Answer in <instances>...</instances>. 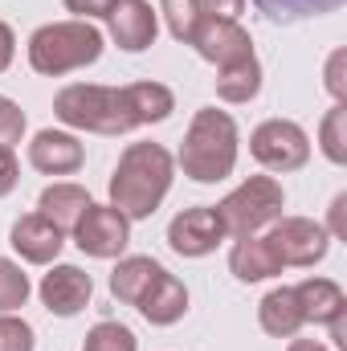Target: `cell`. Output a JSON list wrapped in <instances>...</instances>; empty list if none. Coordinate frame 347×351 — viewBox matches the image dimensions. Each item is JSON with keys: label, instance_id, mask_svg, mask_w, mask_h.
<instances>
[{"label": "cell", "instance_id": "6da1fadb", "mask_svg": "<svg viewBox=\"0 0 347 351\" xmlns=\"http://www.w3.org/2000/svg\"><path fill=\"white\" fill-rule=\"evenodd\" d=\"M176 160L160 143H131L110 176V204L127 221H147L172 192Z\"/></svg>", "mask_w": 347, "mask_h": 351}, {"label": "cell", "instance_id": "7a4b0ae2", "mask_svg": "<svg viewBox=\"0 0 347 351\" xmlns=\"http://www.w3.org/2000/svg\"><path fill=\"white\" fill-rule=\"evenodd\" d=\"M237 123L233 114L217 110V106H200L184 131V147H180V168L196 184H221L225 176L237 168Z\"/></svg>", "mask_w": 347, "mask_h": 351}, {"label": "cell", "instance_id": "3957f363", "mask_svg": "<svg viewBox=\"0 0 347 351\" xmlns=\"http://www.w3.org/2000/svg\"><path fill=\"white\" fill-rule=\"evenodd\" d=\"M102 58V33L90 21H49L29 37V66L41 78L86 70Z\"/></svg>", "mask_w": 347, "mask_h": 351}, {"label": "cell", "instance_id": "277c9868", "mask_svg": "<svg viewBox=\"0 0 347 351\" xmlns=\"http://www.w3.org/2000/svg\"><path fill=\"white\" fill-rule=\"evenodd\" d=\"M53 114L66 127L94 131V135H127V131H135V119L127 110L123 86H98V82L62 86L58 98H53Z\"/></svg>", "mask_w": 347, "mask_h": 351}, {"label": "cell", "instance_id": "5b68a950", "mask_svg": "<svg viewBox=\"0 0 347 351\" xmlns=\"http://www.w3.org/2000/svg\"><path fill=\"white\" fill-rule=\"evenodd\" d=\"M225 233L237 241V237H254L265 225H274L286 208V192L274 176H250L246 184H237L221 204H213Z\"/></svg>", "mask_w": 347, "mask_h": 351}, {"label": "cell", "instance_id": "8992f818", "mask_svg": "<svg viewBox=\"0 0 347 351\" xmlns=\"http://www.w3.org/2000/svg\"><path fill=\"white\" fill-rule=\"evenodd\" d=\"M250 156L265 172H298L311 160V135L290 119H265L250 135Z\"/></svg>", "mask_w": 347, "mask_h": 351}, {"label": "cell", "instance_id": "52a82bcc", "mask_svg": "<svg viewBox=\"0 0 347 351\" xmlns=\"http://www.w3.org/2000/svg\"><path fill=\"white\" fill-rule=\"evenodd\" d=\"M265 245L274 250L278 265H315L327 258L331 250V233L327 225L311 221V217H278L265 233Z\"/></svg>", "mask_w": 347, "mask_h": 351}, {"label": "cell", "instance_id": "ba28073f", "mask_svg": "<svg viewBox=\"0 0 347 351\" xmlns=\"http://www.w3.org/2000/svg\"><path fill=\"white\" fill-rule=\"evenodd\" d=\"M74 241L86 258H123L127 241H131V221L115 208V204H90L74 225Z\"/></svg>", "mask_w": 347, "mask_h": 351}, {"label": "cell", "instance_id": "9c48e42d", "mask_svg": "<svg viewBox=\"0 0 347 351\" xmlns=\"http://www.w3.org/2000/svg\"><path fill=\"white\" fill-rule=\"evenodd\" d=\"M221 241H229V233H225V225H221L213 204L184 208V213H176L172 225H168V245L180 258H208Z\"/></svg>", "mask_w": 347, "mask_h": 351}, {"label": "cell", "instance_id": "30bf717a", "mask_svg": "<svg viewBox=\"0 0 347 351\" xmlns=\"http://www.w3.org/2000/svg\"><path fill=\"white\" fill-rule=\"evenodd\" d=\"M188 45H192L204 62H213L217 70H221V66H233V62H241V58H254V41H250V33H246L237 21L208 16V12H204V21L196 25V33H192Z\"/></svg>", "mask_w": 347, "mask_h": 351}, {"label": "cell", "instance_id": "8fae6325", "mask_svg": "<svg viewBox=\"0 0 347 351\" xmlns=\"http://www.w3.org/2000/svg\"><path fill=\"white\" fill-rule=\"evenodd\" d=\"M102 21H106L110 41L127 53H143L160 33V12L147 0H115Z\"/></svg>", "mask_w": 347, "mask_h": 351}, {"label": "cell", "instance_id": "7c38bea8", "mask_svg": "<svg viewBox=\"0 0 347 351\" xmlns=\"http://www.w3.org/2000/svg\"><path fill=\"white\" fill-rule=\"evenodd\" d=\"M37 294H41V302H45L49 315H58V319H74V315H82V311L90 306L94 282H90L86 269H78V265H53V269L41 278Z\"/></svg>", "mask_w": 347, "mask_h": 351}, {"label": "cell", "instance_id": "4fadbf2b", "mask_svg": "<svg viewBox=\"0 0 347 351\" xmlns=\"http://www.w3.org/2000/svg\"><path fill=\"white\" fill-rule=\"evenodd\" d=\"M8 245L16 250L21 262L53 265L58 254H62V245H66V233H62L53 221H45L41 213H25V217L12 225V233H8Z\"/></svg>", "mask_w": 347, "mask_h": 351}, {"label": "cell", "instance_id": "5bb4252c", "mask_svg": "<svg viewBox=\"0 0 347 351\" xmlns=\"http://www.w3.org/2000/svg\"><path fill=\"white\" fill-rule=\"evenodd\" d=\"M29 164L41 176H74L86 164V147H82L78 135L45 127V131H37L33 143H29Z\"/></svg>", "mask_w": 347, "mask_h": 351}, {"label": "cell", "instance_id": "9a60e30c", "mask_svg": "<svg viewBox=\"0 0 347 351\" xmlns=\"http://www.w3.org/2000/svg\"><path fill=\"white\" fill-rule=\"evenodd\" d=\"M139 306V315L152 323V327H172V323H180L184 315H188V286L176 278V274H160L152 286H147V294L135 302Z\"/></svg>", "mask_w": 347, "mask_h": 351}, {"label": "cell", "instance_id": "2e32d148", "mask_svg": "<svg viewBox=\"0 0 347 351\" xmlns=\"http://www.w3.org/2000/svg\"><path fill=\"white\" fill-rule=\"evenodd\" d=\"M294 298H298L302 323H319V327L335 323L347 311L344 286L331 282V278H307V282H298V286H294Z\"/></svg>", "mask_w": 347, "mask_h": 351}, {"label": "cell", "instance_id": "e0dca14e", "mask_svg": "<svg viewBox=\"0 0 347 351\" xmlns=\"http://www.w3.org/2000/svg\"><path fill=\"white\" fill-rule=\"evenodd\" d=\"M258 323L265 335L274 339H294L307 323H302V311H298V298H294V286H274L265 298L258 302Z\"/></svg>", "mask_w": 347, "mask_h": 351}, {"label": "cell", "instance_id": "ac0fdd59", "mask_svg": "<svg viewBox=\"0 0 347 351\" xmlns=\"http://www.w3.org/2000/svg\"><path fill=\"white\" fill-rule=\"evenodd\" d=\"M90 204V192L82 184H49L45 192H41V200H37V213L45 217V221H53L62 233H74V225H78V217L86 213Z\"/></svg>", "mask_w": 347, "mask_h": 351}, {"label": "cell", "instance_id": "d6986e66", "mask_svg": "<svg viewBox=\"0 0 347 351\" xmlns=\"http://www.w3.org/2000/svg\"><path fill=\"white\" fill-rule=\"evenodd\" d=\"M229 269L237 282H265L274 274H282V265L274 258V250L265 245V237H237L233 250H229Z\"/></svg>", "mask_w": 347, "mask_h": 351}, {"label": "cell", "instance_id": "ffe728a7", "mask_svg": "<svg viewBox=\"0 0 347 351\" xmlns=\"http://www.w3.org/2000/svg\"><path fill=\"white\" fill-rule=\"evenodd\" d=\"M123 98H127V110H131L135 127L164 123L176 110V94L164 82H131V86H123Z\"/></svg>", "mask_w": 347, "mask_h": 351}, {"label": "cell", "instance_id": "44dd1931", "mask_svg": "<svg viewBox=\"0 0 347 351\" xmlns=\"http://www.w3.org/2000/svg\"><path fill=\"white\" fill-rule=\"evenodd\" d=\"M160 274H164V265L156 262V258H119L115 274H110V294H115L119 302L135 306Z\"/></svg>", "mask_w": 347, "mask_h": 351}, {"label": "cell", "instance_id": "7402d4cb", "mask_svg": "<svg viewBox=\"0 0 347 351\" xmlns=\"http://www.w3.org/2000/svg\"><path fill=\"white\" fill-rule=\"evenodd\" d=\"M258 90H261L258 58H241L233 66H221V74H217V98H225V102H250V98H258Z\"/></svg>", "mask_w": 347, "mask_h": 351}, {"label": "cell", "instance_id": "603a6c76", "mask_svg": "<svg viewBox=\"0 0 347 351\" xmlns=\"http://www.w3.org/2000/svg\"><path fill=\"white\" fill-rule=\"evenodd\" d=\"M258 12L274 25H298V21H311V16H327L335 12L344 0H254Z\"/></svg>", "mask_w": 347, "mask_h": 351}, {"label": "cell", "instance_id": "cb8c5ba5", "mask_svg": "<svg viewBox=\"0 0 347 351\" xmlns=\"http://www.w3.org/2000/svg\"><path fill=\"white\" fill-rule=\"evenodd\" d=\"M160 12H164V25L176 41H192L196 25L204 21V0H160Z\"/></svg>", "mask_w": 347, "mask_h": 351}, {"label": "cell", "instance_id": "d4e9b609", "mask_svg": "<svg viewBox=\"0 0 347 351\" xmlns=\"http://www.w3.org/2000/svg\"><path fill=\"white\" fill-rule=\"evenodd\" d=\"M33 286H29V274L12 258H0V315H12L29 302Z\"/></svg>", "mask_w": 347, "mask_h": 351}, {"label": "cell", "instance_id": "484cf974", "mask_svg": "<svg viewBox=\"0 0 347 351\" xmlns=\"http://www.w3.org/2000/svg\"><path fill=\"white\" fill-rule=\"evenodd\" d=\"M319 147H323V156L331 164H347V106L344 102H335L327 110V119L319 127Z\"/></svg>", "mask_w": 347, "mask_h": 351}, {"label": "cell", "instance_id": "4316f807", "mask_svg": "<svg viewBox=\"0 0 347 351\" xmlns=\"http://www.w3.org/2000/svg\"><path fill=\"white\" fill-rule=\"evenodd\" d=\"M82 351H135V331L123 323H94Z\"/></svg>", "mask_w": 347, "mask_h": 351}, {"label": "cell", "instance_id": "83f0119b", "mask_svg": "<svg viewBox=\"0 0 347 351\" xmlns=\"http://www.w3.org/2000/svg\"><path fill=\"white\" fill-rule=\"evenodd\" d=\"M37 335L25 319L16 315H0V351H33Z\"/></svg>", "mask_w": 347, "mask_h": 351}, {"label": "cell", "instance_id": "f1b7e54d", "mask_svg": "<svg viewBox=\"0 0 347 351\" xmlns=\"http://www.w3.org/2000/svg\"><path fill=\"white\" fill-rule=\"evenodd\" d=\"M21 135H25V110L8 94H0V147L21 143Z\"/></svg>", "mask_w": 347, "mask_h": 351}, {"label": "cell", "instance_id": "f546056e", "mask_svg": "<svg viewBox=\"0 0 347 351\" xmlns=\"http://www.w3.org/2000/svg\"><path fill=\"white\" fill-rule=\"evenodd\" d=\"M344 66H347V49H335V53L327 58V90H331V98H335V102H344V98H347Z\"/></svg>", "mask_w": 347, "mask_h": 351}, {"label": "cell", "instance_id": "4dcf8cb0", "mask_svg": "<svg viewBox=\"0 0 347 351\" xmlns=\"http://www.w3.org/2000/svg\"><path fill=\"white\" fill-rule=\"evenodd\" d=\"M62 4L74 12V21H94V16H106L115 0H62Z\"/></svg>", "mask_w": 347, "mask_h": 351}, {"label": "cell", "instance_id": "1f68e13d", "mask_svg": "<svg viewBox=\"0 0 347 351\" xmlns=\"http://www.w3.org/2000/svg\"><path fill=\"white\" fill-rule=\"evenodd\" d=\"M21 180V164L12 156V147H0V196H8Z\"/></svg>", "mask_w": 347, "mask_h": 351}, {"label": "cell", "instance_id": "d6a6232c", "mask_svg": "<svg viewBox=\"0 0 347 351\" xmlns=\"http://www.w3.org/2000/svg\"><path fill=\"white\" fill-rule=\"evenodd\" d=\"M204 12L208 16H225V21H237L246 12V0H204Z\"/></svg>", "mask_w": 347, "mask_h": 351}, {"label": "cell", "instance_id": "836d02e7", "mask_svg": "<svg viewBox=\"0 0 347 351\" xmlns=\"http://www.w3.org/2000/svg\"><path fill=\"white\" fill-rule=\"evenodd\" d=\"M344 208H347V192H339L335 200H331V241H344L347 237V229H344Z\"/></svg>", "mask_w": 347, "mask_h": 351}, {"label": "cell", "instance_id": "e575fe53", "mask_svg": "<svg viewBox=\"0 0 347 351\" xmlns=\"http://www.w3.org/2000/svg\"><path fill=\"white\" fill-rule=\"evenodd\" d=\"M12 53H16V37H12V29L0 21V74L12 66Z\"/></svg>", "mask_w": 347, "mask_h": 351}, {"label": "cell", "instance_id": "d590c367", "mask_svg": "<svg viewBox=\"0 0 347 351\" xmlns=\"http://www.w3.org/2000/svg\"><path fill=\"white\" fill-rule=\"evenodd\" d=\"M327 327H331V339H335V348H339V351H347V331H344V315H339V319H335V323H327Z\"/></svg>", "mask_w": 347, "mask_h": 351}, {"label": "cell", "instance_id": "8d00e7d4", "mask_svg": "<svg viewBox=\"0 0 347 351\" xmlns=\"http://www.w3.org/2000/svg\"><path fill=\"white\" fill-rule=\"evenodd\" d=\"M286 351H327L319 339H290V348Z\"/></svg>", "mask_w": 347, "mask_h": 351}]
</instances>
